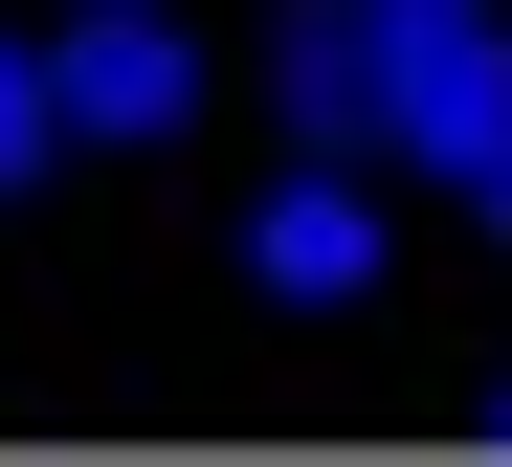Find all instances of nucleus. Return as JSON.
Returning a JSON list of instances; mask_svg holds the SVG:
<instances>
[{"label": "nucleus", "instance_id": "obj_2", "mask_svg": "<svg viewBox=\"0 0 512 467\" xmlns=\"http://www.w3.org/2000/svg\"><path fill=\"white\" fill-rule=\"evenodd\" d=\"M45 89H67V134H90V156H156V134H201V45H179V0H67Z\"/></svg>", "mask_w": 512, "mask_h": 467}, {"label": "nucleus", "instance_id": "obj_1", "mask_svg": "<svg viewBox=\"0 0 512 467\" xmlns=\"http://www.w3.org/2000/svg\"><path fill=\"white\" fill-rule=\"evenodd\" d=\"M379 156L446 201L512 156V0H379Z\"/></svg>", "mask_w": 512, "mask_h": 467}, {"label": "nucleus", "instance_id": "obj_3", "mask_svg": "<svg viewBox=\"0 0 512 467\" xmlns=\"http://www.w3.org/2000/svg\"><path fill=\"white\" fill-rule=\"evenodd\" d=\"M245 267H268L290 312H357V290H379V156H290L268 223H245Z\"/></svg>", "mask_w": 512, "mask_h": 467}, {"label": "nucleus", "instance_id": "obj_5", "mask_svg": "<svg viewBox=\"0 0 512 467\" xmlns=\"http://www.w3.org/2000/svg\"><path fill=\"white\" fill-rule=\"evenodd\" d=\"M67 156V89H45V45H0V178H45Z\"/></svg>", "mask_w": 512, "mask_h": 467}, {"label": "nucleus", "instance_id": "obj_7", "mask_svg": "<svg viewBox=\"0 0 512 467\" xmlns=\"http://www.w3.org/2000/svg\"><path fill=\"white\" fill-rule=\"evenodd\" d=\"M490 445H512V379H490Z\"/></svg>", "mask_w": 512, "mask_h": 467}, {"label": "nucleus", "instance_id": "obj_6", "mask_svg": "<svg viewBox=\"0 0 512 467\" xmlns=\"http://www.w3.org/2000/svg\"><path fill=\"white\" fill-rule=\"evenodd\" d=\"M468 223H490V245H512V156H490V178H468Z\"/></svg>", "mask_w": 512, "mask_h": 467}, {"label": "nucleus", "instance_id": "obj_4", "mask_svg": "<svg viewBox=\"0 0 512 467\" xmlns=\"http://www.w3.org/2000/svg\"><path fill=\"white\" fill-rule=\"evenodd\" d=\"M268 112H290V156H379V0H290L268 23Z\"/></svg>", "mask_w": 512, "mask_h": 467}]
</instances>
